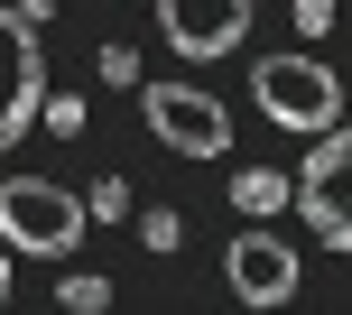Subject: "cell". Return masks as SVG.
Listing matches in <instances>:
<instances>
[{
    "label": "cell",
    "mask_w": 352,
    "mask_h": 315,
    "mask_svg": "<svg viewBox=\"0 0 352 315\" xmlns=\"http://www.w3.org/2000/svg\"><path fill=\"white\" fill-rule=\"evenodd\" d=\"M250 102L278 130H297V140H324V130L343 121V84H334L324 56H260V65H250Z\"/></svg>",
    "instance_id": "1"
},
{
    "label": "cell",
    "mask_w": 352,
    "mask_h": 315,
    "mask_svg": "<svg viewBox=\"0 0 352 315\" xmlns=\"http://www.w3.org/2000/svg\"><path fill=\"white\" fill-rule=\"evenodd\" d=\"M84 195H65L56 176H0V241L28 250V260H65L84 241Z\"/></svg>",
    "instance_id": "2"
},
{
    "label": "cell",
    "mask_w": 352,
    "mask_h": 315,
    "mask_svg": "<svg viewBox=\"0 0 352 315\" xmlns=\"http://www.w3.org/2000/svg\"><path fill=\"white\" fill-rule=\"evenodd\" d=\"M297 213L324 250H352V121H334L297 167Z\"/></svg>",
    "instance_id": "3"
},
{
    "label": "cell",
    "mask_w": 352,
    "mask_h": 315,
    "mask_svg": "<svg viewBox=\"0 0 352 315\" xmlns=\"http://www.w3.org/2000/svg\"><path fill=\"white\" fill-rule=\"evenodd\" d=\"M37 111H47V47L19 19V0H0V158L37 130Z\"/></svg>",
    "instance_id": "4"
},
{
    "label": "cell",
    "mask_w": 352,
    "mask_h": 315,
    "mask_svg": "<svg viewBox=\"0 0 352 315\" xmlns=\"http://www.w3.org/2000/svg\"><path fill=\"white\" fill-rule=\"evenodd\" d=\"M140 121L176 158H232V111L195 84H140Z\"/></svg>",
    "instance_id": "5"
},
{
    "label": "cell",
    "mask_w": 352,
    "mask_h": 315,
    "mask_svg": "<svg viewBox=\"0 0 352 315\" xmlns=\"http://www.w3.org/2000/svg\"><path fill=\"white\" fill-rule=\"evenodd\" d=\"M148 10H158V37L176 56L213 65V56H232L250 37V10H260V0H148Z\"/></svg>",
    "instance_id": "6"
},
{
    "label": "cell",
    "mask_w": 352,
    "mask_h": 315,
    "mask_svg": "<svg viewBox=\"0 0 352 315\" xmlns=\"http://www.w3.org/2000/svg\"><path fill=\"white\" fill-rule=\"evenodd\" d=\"M223 279H232V297H241V306H287L306 269H297V250H287L278 232H260V223H250L241 241L223 250Z\"/></svg>",
    "instance_id": "7"
},
{
    "label": "cell",
    "mask_w": 352,
    "mask_h": 315,
    "mask_svg": "<svg viewBox=\"0 0 352 315\" xmlns=\"http://www.w3.org/2000/svg\"><path fill=\"white\" fill-rule=\"evenodd\" d=\"M278 204H297V176H278V167H241L232 176V213L241 223H269Z\"/></svg>",
    "instance_id": "8"
},
{
    "label": "cell",
    "mask_w": 352,
    "mask_h": 315,
    "mask_svg": "<svg viewBox=\"0 0 352 315\" xmlns=\"http://www.w3.org/2000/svg\"><path fill=\"white\" fill-rule=\"evenodd\" d=\"M56 306H65V315H102L111 306V279H102V269H65V279H56Z\"/></svg>",
    "instance_id": "9"
},
{
    "label": "cell",
    "mask_w": 352,
    "mask_h": 315,
    "mask_svg": "<svg viewBox=\"0 0 352 315\" xmlns=\"http://www.w3.org/2000/svg\"><path fill=\"white\" fill-rule=\"evenodd\" d=\"M37 130H47V140H84V93H47Z\"/></svg>",
    "instance_id": "10"
},
{
    "label": "cell",
    "mask_w": 352,
    "mask_h": 315,
    "mask_svg": "<svg viewBox=\"0 0 352 315\" xmlns=\"http://www.w3.org/2000/svg\"><path fill=\"white\" fill-rule=\"evenodd\" d=\"M140 241H148V250H186V213H176V204L140 213Z\"/></svg>",
    "instance_id": "11"
},
{
    "label": "cell",
    "mask_w": 352,
    "mask_h": 315,
    "mask_svg": "<svg viewBox=\"0 0 352 315\" xmlns=\"http://www.w3.org/2000/svg\"><path fill=\"white\" fill-rule=\"evenodd\" d=\"M93 65H102V84H140V56H130L121 37H102V47H93Z\"/></svg>",
    "instance_id": "12"
},
{
    "label": "cell",
    "mask_w": 352,
    "mask_h": 315,
    "mask_svg": "<svg viewBox=\"0 0 352 315\" xmlns=\"http://www.w3.org/2000/svg\"><path fill=\"white\" fill-rule=\"evenodd\" d=\"M84 213H102V223H121V213H130V186H121V176H102V186H84Z\"/></svg>",
    "instance_id": "13"
},
{
    "label": "cell",
    "mask_w": 352,
    "mask_h": 315,
    "mask_svg": "<svg viewBox=\"0 0 352 315\" xmlns=\"http://www.w3.org/2000/svg\"><path fill=\"white\" fill-rule=\"evenodd\" d=\"M297 28H306V37H324V28H334V0H297Z\"/></svg>",
    "instance_id": "14"
},
{
    "label": "cell",
    "mask_w": 352,
    "mask_h": 315,
    "mask_svg": "<svg viewBox=\"0 0 352 315\" xmlns=\"http://www.w3.org/2000/svg\"><path fill=\"white\" fill-rule=\"evenodd\" d=\"M19 19H28V28H47V19H56V0H19Z\"/></svg>",
    "instance_id": "15"
},
{
    "label": "cell",
    "mask_w": 352,
    "mask_h": 315,
    "mask_svg": "<svg viewBox=\"0 0 352 315\" xmlns=\"http://www.w3.org/2000/svg\"><path fill=\"white\" fill-rule=\"evenodd\" d=\"M0 306H10V241H0Z\"/></svg>",
    "instance_id": "16"
}]
</instances>
